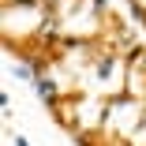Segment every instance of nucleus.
<instances>
[{"label": "nucleus", "mask_w": 146, "mask_h": 146, "mask_svg": "<svg viewBox=\"0 0 146 146\" xmlns=\"http://www.w3.org/2000/svg\"><path fill=\"white\" fill-rule=\"evenodd\" d=\"M38 94H41L45 101H56V90H52V82H49V79H41V82H38Z\"/></svg>", "instance_id": "nucleus-1"}]
</instances>
